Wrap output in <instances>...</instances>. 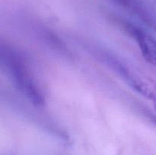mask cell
Wrapping results in <instances>:
<instances>
[{
    "mask_svg": "<svg viewBox=\"0 0 156 155\" xmlns=\"http://www.w3.org/2000/svg\"><path fill=\"white\" fill-rule=\"evenodd\" d=\"M114 67L117 68L116 70L117 72L133 90L152 103L156 113V82L155 81L138 74L121 64L120 65H114Z\"/></svg>",
    "mask_w": 156,
    "mask_h": 155,
    "instance_id": "cell-1",
    "label": "cell"
},
{
    "mask_svg": "<svg viewBox=\"0 0 156 155\" xmlns=\"http://www.w3.org/2000/svg\"><path fill=\"white\" fill-rule=\"evenodd\" d=\"M9 65L12 78L18 89L33 103L36 104L42 103L44 97L41 90L24 67V63L19 59H13L10 60Z\"/></svg>",
    "mask_w": 156,
    "mask_h": 155,
    "instance_id": "cell-2",
    "label": "cell"
},
{
    "mask_svg": "<svg viewBox=\"0 0 156 155\" xmlns=\"http://www.w3.org/2000/svg\"><path fill=\"white\" fill-rule=\"evenodd\" d=\"M131 34L143 58L149 63L156 67V40L144 30L135 27L131 28Z\"/></svg>",
    "mask_w": 156,
    "mask_h": 155,
    "instance_id": "cell-3",
    "label": "cell"
}]
</instances>
